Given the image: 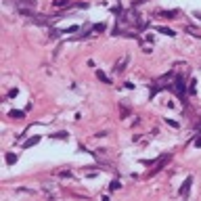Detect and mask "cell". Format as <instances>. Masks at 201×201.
<instances>
[{"label":"cell","instance_id":"1","mask_svg":"<svg viewBox=\"0 0 201 201\" xmlns=\"http://www.w3.org/2000/svg\"><path fill=\"white\" fill-rule=\"evenodd\" d=\"M184 86H187V84H184V78H182V76H178V78L174 80V84H170V88H172L180 99H184Z\"/></svg>","mask_w":201,"mask_h":201},{"label":"cell","instance_id":"2","mask_svg":"<svg viewBox=\"0 0 201 201\" xmlns=\"http://www.w3.org/2000/svg\"><path fill=\"white\" fill-rule=\"evenodd\" d=\"M191 182H193V178H191V176H187V180H184V182H182V187H180V195H187V193H189Z\"/></svg>","mask_w":201,"mask_h":201},{"label":"cell","instance_id":"3","mask_svg":"<svg viewBox=\"0 0 201 201\" xmlns=\"http://www.w3.org/2000/svg\"><path fill=\"white\" fill-rule=\"evenodd\" d=\"M40 143V136H32V138H27L25 143H23V149H30V147H34V145H38Z\"/></svg>","mask_w":201,"mask_h":201},{"label":"cell","instance_id":"4","mask_svg":"<svg viewBox=\"0 0 201 201\" xmlns=\"http://www.w3.org/2000/svg\"><path fill=\"white\" fill-rule=\"evenodd\" d=\"M126 63H128V57H124L121 61H118V65H115V71H118V74H121V71L126 69Z\"/></svg>","mask_w":201,"mask_h":201},{"label":"cell","instance_id":"5","mask_svg":"<svg viewBox=\"0 0 201 201\" xmlns=\"http://www.w3.org/2000/svg\"><path fill=\"white\" fill-rule=\"evenodd\" d=\"M8 118H13V120H21V118H25V113H23V111L13 109V111H8Z\"/></svg>","mask_w":201,"mask_h":201},{"label":"cell","instance_id":"6","mask_svg":"<svg viewBox=\"0 0 201 201\" xmlns=\"http://www.w3.org/2000/svg\"><path fill=\"white\" fill-rule=\"evenodd\" d=\"M155 30H157L159 34H163V36H170V38L176 34V32H172V30H168V27H155Z\"/></svg>","mask_w":201,"mask_h":201},{"label":"cell","instance_id":"7","mask_svg":"<svg viewBox=\"0 0 201 201\" xmlns=\"http://www.w3.org/2000/svg\"><path fill=\"white\" fill-rule=\"evenodd\" d=\"M176 13H178V11H170V13H168V11H163V13H159L161 17H165V19H174V17H176Z\"/></svg>","mask_w":201,"mask_h":201},{"label":"cell","instance_id":"8","mask_svg":"<svg viewBox=\"0 0 201 201\" xmlns=\"http://www.w3.org/2000/svg\"><path fill=\"white\" fill-rule=\"evenodd\" d=\"M15 161H17V153H8V155H6V163H8V165H13Z\"/></svg>","mask_w":201,"mask_h":201},{"label":"cell","instance_id":"9","mask_svg":"<svg viewBox=\"0 0 201 201\" xmlns=\"http://www.w3.org/2000/svg\"><path fill=\"white\" fill-rule=\"evenodd\" d=\"M34 2H36V0H17V4H19V6H32Z\"/></svg>","mask_w":201,"mask_h":201},{"label":"cell","instance_id":"10","mask_svg":"<svg viewBox=\"0 0 201 201\" xmlns=\"http://www.w3.org/2000/svg\"><path fill=\"white\" fill-rule=\"evenodd\" d=\"M120 187H121V182H120V180H111V184H109V189H111V191H118Z\"/></svg>","mask_w":201,"mask_h":201},{"label":"cell","instance_id":"11","mask_svg":"<svg viewBox=\"0 0 201 201\" xmlns=\"http://www.w3.org/2000/svg\"><path fill=\"white\" fill-rule=\"evenodd\" d=\"M96 76H99V80H103L105 84H111V80H109V78H107V76L103 74V71H96Z\"/></svg>","mask_w":201,"mask_h":201},{"label":"cell","instance_id":"12","mask_svg":"<svg viewBox=\"0 0 201 201\" xmlns=\"http://www.w3.org/2000/svg\"><path fill=\"white\" fill-rule=\"evenodd\" d=\"M50 136H55V138H67V132H57V134H50Z\"/></svg>","mask_w":201,"mask_h":201},{"label":"cell","instance_id":"13","mask_svg":"<svg viewBox=\"0 0 201 201\" xmlns=\"http://www.w3.org/2000/svg\"><path fill=\"white\" fill-rule=\"evenodd\" d=\"M94 30H96V32H105V23H96Z\"/></svg>","mask_w":201,"mask_h":201},{"label":"cell","instance_id":"14","mask_svg":"<svg viewBox=\"0 0 201 201\" xmlns=\"http://www.w3.org/2000/svg\"><path fill=\"white\" fill-rule=\"evenodd\" d=\"M17 94H19V90H17V88H13V90H8V96H11V99H15Z\"/></svg>","mask_w":201,"mask_h":201},{"label":"cell","instance_id":"15","mask_svg":"<svg viewBox=\"0 0 201 201\" xmlns=\"http://www.w3.org/2000/svg\"><path fill=\"white\" fill-rule=\"evenodd\" d=\"M69 0H55V6H65Z\"/></svg>","mask_w":201,"mask_h":201},{"label":"cell","instance_id":"16","mask_svg":"<svg viewBox=\"0 0 201 201\" xmlns=\"http://www.w3.org/2000/svg\"><path fill=\"white\" fill-rule=\"evenodd\" d=\"M165 121H168V124H170L172 128H178V124H176V121H172V120H170V118H168V120H165Z\"/></svg>","mask_w":201,"mask_h":201},{"label":"cell","instance_id":"17","mask_svg":"<svg viewBox=\"0 0 201 201\" xmlns=\"http://www.w3.org/2000/svg\"><path fill=\"white\" fill-rule=\"evenodd\" d=\"M195 147H199V149H201V136L197 138V140H195Z\"/></svg>","mask_w":201,"mask_h":201},{"label":"cell","instance_id":"18","mask_svg":"<svg viewBox=\"0 0 201 201\" xmlns=\"http://www.w3.org/2000/svg\"><path fill=\"white\" fill-rule=\"evenodd\" d=\"M195 17H197V19H199V21H201V13H195Z\"/></svg>","mask_w":201,"mask_h":201}]
</instances>
